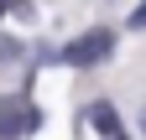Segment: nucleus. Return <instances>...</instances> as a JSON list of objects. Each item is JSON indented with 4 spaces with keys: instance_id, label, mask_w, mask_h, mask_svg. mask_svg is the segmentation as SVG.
I'll list each match as a JSON object with an SVG mask.
<instances>
[{
    "instance_id": "nucleus-4",
    "label": "nucleus",
    "mask_w": 146,
    "mask_h": 140,
    "mask_svg": "<svg viewBox=\"0 0 146 140\" xmlns=\"http://www.w3.org/2000/svg\"><path fill=\"white\" fill-rule=\"evenodd\" d=\"M131 26H146V5H141V10H136V16H131Z\"/></svg>"
},
{
    "instance_id": "nucleus-3",
    "label": "nucleus",
    "mask_w": 146,
    "mask_h": 140,
    "mask_svg": "<svg viewBox=\"0 0 146 140\" xmlns=\"http://www.w3.org/2000/svg\"><path fill=\"white\" fill-rule=\"evenodd\" d=\"M89 125H94L104 140H120V135H125V130H120V114L110 109V104H94V109H89Z\"/></svg>"
},
{
    "instance_id": "nucleus-6",
    "label": "nucleus",
    "mask_w": 146,
    "mask_h": 140,
    "mask_svg": "<svg viewBox=\"0 0 146 140\" xmlns=\"http://www.w3.org/2000/svg\"><path fill=\"white\" fill-rule=\"evenodd\" d=\"M0 16H5V0H0Z\"/></svg>"
},
{
    "instance_id": "nucleus-1",
    "label": "nucleus",
    "mask_w": 146,
    "mask_h": 140,
    "mask_svg": "<svg viewBox=\"0 0 146 140\" xmlns=\"http://www.w3.org/2000/svg\"><path fill=\"white\" fill-rule=\"evenodd\" d=\"M42 125V114H36V104L26 94H5L0 99V140H21Z\"/></svg>"
},
{
    "instance_id": "nucleus-5",
    "label": "nucleus",
    "mask_w": 146,
    "mask_h": 140,
    "mask_svg": "<svg viewBox=\"0 0 146 140\" xmlns=\"http://www.w3.org/2000/svg\"><path fill=\"white\" fill-rule=\"evenodd\" d=\"M141 130H146V109H141Z\"/></svg>"
},
{
    "instance_id": "nucleus-2",
    "label": "nucleus",
    "mask_w": 146,
    "mask_h": 140,
    "mask_svg": "<svg viewBox=\"0 0 146 140\" xmlns=\"http://www.w3.org/2000/svg\"><path fill=\"white\" fill-rule=\"evenodd\" d=\"M110 52H115V31L99 26V31H84L78 42H68V47H63V62H68V67H94V62L110 57Z\"/></svg>"
}]
</instances>
